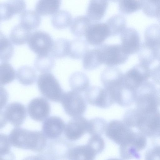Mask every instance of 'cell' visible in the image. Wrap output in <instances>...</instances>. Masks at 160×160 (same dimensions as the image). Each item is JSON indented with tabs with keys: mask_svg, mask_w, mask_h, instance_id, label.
<instances>
[{
	"mask_svg": "<svg viewBox=\"0 0 160 160\" xmlns=\"http://www.w3.org/2000/svg\"><path fill=\"white\" fill-rule=\"evenodd\" d=\"M43 134L39 131L17 128L12 131L8 139L10 143L15 147L39 151L43 149L46 144V138Z\"/></svg>",
	"mask_w": 160,
	"mask_h": 160,
	"instance_id": "cell-1",
	"label": "cell"
},
{
	"mask_svg": "<svg viewBox=\"0 0 160 160\" xmlns=\"http://www.w3.org/2000/svg\"><path fill=\"white\" fill-rule=\"evenodd\" d=\"M157 89L152 82L147 81L135 91L136 108L141 113L149 112L158 109Z\"/></svg>",
	"mask_w": 160,
	"mask_h": 160,
	"instance_id": "cell-2",
	"label": "cell"
},
{
	"mask_svg": "<svg viewBox=\"0 0 160 160\" xmlns=\"http://www.w3.org/2000/svg\"><path fill=\"white\" fill-rule=\"evenodd\" d=\"M37 84L40 92L44 96L52 101L61 102L64 92L52 73L49 72L40 74Z\"/></svg>",
	"mask_w": 160,
	"mask_h": 160,
	"instance_id": "cell-3",
	"label": "cell"
},
{
	"mask_svg": "<svg viewBox=\"0 0 160 160\" xmlns=\"http://www.w3.org/2000/svg\"><path fill=\"white\" fill-rule=\"evenodd\" d=\"M136 110L137 116L136 128L146 137H153L160 129V111L158 109L152 112L141 113Z\"/></svg>",
	"mask_w": 160,
	"mask_h": 160,
	"instance_id": "cell-4",
	"label": "cell"
},
{
	"mask_svg": "<svg viewBox=\"0 0 160 160\" xmlns=\"http://www.w3.org/2000/svg\"><path fill=\"white\" fill-rule=\"evenodd\" d=\"M149 66L140 63L134 66L124 74L123 86L132 91H135L139 86L147 81L151 76Z\"/></svg>",
	"mask_w": 160,
	"mask_h": 160,
	"instance_id": "cell-5",
	"label": "cell"
},
{
	"mask_svg": "<svg viewBox=\"0 0 160 160\" xmlns=\"http://www.w3.org/2000/svg\"><path fill=\"white\" fill-rule=\"evenodd\" d=\"M98 47L102 63L108 67L125 63L129 56L124 51L121 44H102Z\"/></svg>",
	"mask_w": 160,
	"mask_h": 160,
	"instance_id": "cell-6",
	"label": "cell"
},
{
	"mask_svg": "<svg viewBox=\"0 0 160 160\" xmlns=\"http://www.w3.org/2000/svg\"><path fill=\"white\" fill-rule=\"evenodd\" d=\"M146 137L142 133L134 132L131 138L126 142L120 146V155L123 159H138L140 152L146 147Z\"/></svg>",
	"mask_w": 160,
	"mask_h": 160,
	"instance_id": "cell-7",
	"label": "cell"
},
{
	"mask_svg": "<svg viewBox=\"0 0 160 160\" xmlns=\"http://www.w3.org/2000/svg\"><path fill=\"white\" fill-rule=\"evenodd\" d=\"M61 102L66 114L72 117L82 116L87 105L80 93L73 90L64 92Z\"/></svg>",
	"mask_w": 160,
	"mask_h": 160,
	"instance_id": "cell-8",
	"label": "cell"
},
{
	"mask_svg": "<svg viewBox=\"0 0 160 160\" xmlns=\"http://www.w3.org/2000/svg\"><path fill=\"white\" fill-rule=\"evenodd\" d=\"M54 41L48 33L37 31L31 33L27 42L30 50L37 56L50 54Z\"/></svg>",
	"mask_w": 160,
	"mask_h": 160,
	"instance_id": "cell-9",
	"label": "cell"
},
{
	"mask_svg": "<svg viewBox=\"0 0 160 160\" xmlns=\"http://www.w3.org/2000/svg\"><path fill=\"white\" fill-rule=\"evenodd\" d=\"M134 132L123 121L114 120L107 125L105 132L108 138L120 146L131 138Z\"/></svg>",
	"mask_w": 160,
	"mask_h": 160,
	"instance_id": "cell-10",
	"label": "cell"
},
{
	"mask_svg": "<svg viewBox=\"0 0 160 160\" xmlns=\"http://www.w3.org/2000/svg\"><path fill=\"white\" fill-rule=\"evenodd\" d=\"M85 97L89 104L102 108H108L115 102L108 90L97 86L89 87L85 91Z\"/></svg>",
	"mask_w": 160,
	"mask_h": 160,
	"instance_id": "cell-11",
	"label": "cell"
},
{
	"mask_svg": "<svg viewBox=\"0 0 160 160\" xmlns=\"http://www.w3.org/2000/svg\"><path fill=\"white\" fill-rule=\"evenodd\" d=\"M84 36L86 41L90 45L98 46L109 37H110L106 23L95 22L92 23L87 29Z\"/></svg>",
	"mask_w": 160,
	"mask_h": 160,
	"instance_id": "cell-12",
	"label": "cell"
},
{
	"mask_svg": "<svg viewBox=\"0 0 160 160\" xmlns=\"http://www.w3.org/2000/svg\"><path fill=\"white\" fill-rule=\"evenodd\" d=\"M121 45L124 51L129 55L138 52L141 45L139 34L135 29L126 28L120 34Z\"/></svg>",
	"mask_w": 160,
	"mask_h": 160,
	"instance_id": "cell-13",
	"label": "cell"
},
{
	"mask_svg": "<svg viewBox=\"0 0 160 160\" xmlns=\"http://www.w3.org/2000/svg\"><path fill=\"white\" fill-rule=\"evenodd\" d=\"M123 76L122 72L118 68L108 66L102 72L100 78L104 88L110 90L123 86Z\"/></svg>",
	"mask_w": 160,
	"mask_h": 160,
	"instance_id": "cell-14",
	"label": "cell"
},
{
	"mask_svg": "<svg viewBox=\"0 0 160 160\" xmlns=\"http://www.w3.org/2000/svg\"><path fill=\"white\" fill-rule=\"evenodd\" d=\"M88 120L82 116L72 118L65 125L64 133L71 141L77 140L87 132Z\"/></svg>",
	"mask_w": 160,
	"mask_h": 160,
	"instance_id": "cell-15",
	"label": "cell"
},
{
	"mask_svg": "<svg viewBox=\"0 0 160 160\" xmlns=\"http://www.w3.org/2000/svg\"><path fill=\"white\" fill-rule=\"evenodd\" d=\"M28 111L32 119L38 121H42L49 114L50 104L43 98H35L32 100L28 104Z\"/></svg>",
	"mask_w": 160,
	"mask_h": 160,
	"instance_id": "cell-16",
	"label": "cell"
},
{
	"mask_svg": "<svg viewBox=\"0 0 160 160\" xmlns=\"http://www.w3.org/2000/svg\"><path fill=\"white\" fill-rule=\"evenodd\" d=\"M26 4L24 0H8L0 5V19L5 21L14 15L21 13L25 10Z\"/></svg>",
	"mask_w": 160,
	"mask_h": 160,
	"instance_id": "cell-17",
	"label": "cell"
},
{
	"mask_svg": "<svg viewBox=\"0 0 160 160\" xmlns=\"http://www.w3.org/2000/svg\"><path fill=\"white\" fill-rule=\"evenodd\" d=\"M5 119L16 127L22 124L26 116L25 107L19 102H13L6 107L4 113Z\"/></svg>",
	"mask_w": 160,
	"mask_h": 160,
	"instance_id": "cell-18",
	"label": "cell"
},
{
	"mask_svg": "<svg viewBox=\"0 0 160 160\" xmlns=\"http://www.w3.org/2000/svg\"><path fill=\"white\" fill-rule=\"evenodd\" d=\"M64 121L60 118L52 116L47 118L43 122V134L49 138L54 139L59 137L65 129Z\"/></svg>",
	"mask_w": 160,
	"mask_h": 160,
	"instance_id": "cell-19",
	"label": "cell"
},
{
	"mask_svg": "<svg viewBox=\"0 0 160 160\" xmlns=\"http://www.w3.org/2000/svg\"><path fill=\"white\" fill-rule=\"evenodd\" d=\"M108 5V0H90L87 16L94 22L100 20L104 16Z\"/></svg>",
	"mask_w": 160,
	"mask_h": 160,
	"instance_id": "cell-20",
	"label": "cell"
},
{
	"mask_svg": "<svg viewBox=\"0 0 160 160\" xmlns=\"http://www.w3.org/2000/svg\"><path fill=\"white\" fill-rule=\"evenodd\" d=\"M69 83L72 90L80 93L85 92L89 87L90 81L88 77L80 71L75 72L71 75Z\"/></svg>",
	"mask_w": 160,
	"mask_h": 160,
	"instance_id": "cell-21",
	"label": "cell"
},
{
	"mask_svg": "<svg viewBox=\"0 0 160 160\" xmlns=\"http://www.w3.org/2000/svg\"><path fill=\"white\" fill-rule=\"evenodd\" d=\"M97 155L87 144L76 146L71 148L68 153V157L71 160H93Z\"/></svg>",
	"mask_w": 160,
	"mask_h": 160,
	"instance_id": "cell-22",
	"label": "cell"
},
{
	"mask_svg": "<svg viewBox=\"0 0 160 160\" xmlns=\"http://www.w3.org/2000/svg\"><path fill=\"white\" fill-rule=\"evenodd\" d=\"M102 64L100 51L98 48L89 50L82 58V67L86 70L95 69Z\"/></svg>",
	"mask_w": 160,
	"mask_h": 160,
	"instance_id": "cell-23",
	"label": "cell"
},
{
	"mask_svg": "<svg viewBox=\"0 0 160 160\" xmlns=\"http://www.w3.org/2000/svg\"><path fill=\"white\" fill-rule=\"evenodd\" d=\"M61 0H38L35 7L36 12L41 16L54 14L59 10Z\"/></svg>",
	"mask_w": 160,
	"mask_h": 160,
	"instance_id": "cell-24",
	"label": "cell"
},
{
	"mask_svg": "<svg viewBox=\"0 0 160 160\" xmlns=\"http://www.w3.org/2000/svg\"><path fill=\"white\" fill-rule=\"evenodd\" d=\"M41 21V18L39 14L31 10L24 11L20 17V24L30 31L38 28Z\"/></svg>",
	"mask_w": 160,
	"mask_h": 160,
	"instance_id": "cell-25",
	"label": "cell"
},
{
	"mask_svg": "<svg viewBox=\"0 0 160 160\" xmlns=\"http://www.w3.org/2000/svg\"><path fill=\"white\" fill-rule=\"evenodd\" d=\"M88 43L86 40L80 38L70 41L68 56L74 59L82 58L89 50Z\"/></svg>",
	"mask_w": 160,
	"mask_h": 160,
	"instance_id": "cell-26",
	"label": "cell"
},
{
	"mask_svg": "<svg viewBox=\"0 0 160 160\" xmlns=\"http://www.w3.org/2000/svg\"><path fill=\"white\" fill-rule=\"evenodd\" d=\"M92 23L91 20L87 16H78L72 21L70 26L71 32L75 36L81 38L84 36L87 29Z\"/></svg>",
	"mask_w": 160,
	"mask_h": 160,
	"instance_id": "cell-27",
	"label": "cell"
},
{
	"mask_svg": "<svg viewBox=\"0 0 160 160\" xmlns=\"http://www.w3.org/2000/svg\"><path fill=\"white\" fill-rule=\"evenodd\" d=\"M144 38V43L158 49L160 47V26L153 24L148 26L145 31Z\"/></svg>",
	"mask_w": 160,
	"mask_h": 160,
	"instance_id": "cell-28",
	"label": "cell"
},
{
	"mask_svg": "<svg viewBox=\"0 0 160 160\" xmlns=\"http://www.w3.org/2000/svg\"><path fill=\"white\" fill-rule=\"evenodd\" d=\"M16 78L21 84L31 85L36 82L37 75L35 70L29 66L25 65L19 68L16 72Z\"/></svg>",
	"mask_w": 160,
	"mask_h": 160,
	"instance_id": "cell-29",
	"label": "cell"
},
{
	"mask_svg": "<svg viewBox=\"0 0 160 160\" xmlns=\"http://www.w3.org/2000/svg\"><path fill=\"white\" fill-rule=\"evenodd\" d=\"M30 31L19 24L12 29L10 34V40L15 45H23L28 42L31 34Z\"/></svg>",
	"mask_w": 160,
	"mask_h": 160,
	"instance_id": "cell-30",
	"label": "cell"
},
{
	"mask_svg": "<svg viewBox=\"0 0 160 160\" xmlns=\"http://www.w3.org/2000/svg\"><path fill=\"white\" fill-rule=\"evenodd\" d=\"M106 23L110 36H115L120 34L126 28V20L122 15L117 14L112 16L108 20Z\"/></svg>",
	"mask_w": 160,
	"mask_h": 160,
	"instance_id": "cell-31",
	"label": "cell"
},
{
	"mask_svg": "<svg viewBox=\"0 0 160 160\" xmlns=\"http://www.w3.org/2000/svg\"><path fill=\"white\" fill-rule=\"evenodd\" d=\"M72 21L71 14L64 10L58 11L52 17L51 22L52 26L58 29L66 28L70 26Z\"/></svg>",
	"mask_w": 160,
	"mask_h": 160,
	"instance_id": "cell-32",
	"label": "cell"
},
{
	"mask_svg": "<svg viewBox=\"0 0 160 160\" xmlns=\"http://www.w3.org/2000/svg\"><path fill=\"white\" fill-rule=\"evenodd\" d=\"M70 41L63 38L54 41L50 52L51 55L58 59L64 58L68 56Z\"/></svg>",
	"mask_w": 160,
	"mask_h": 160,
	"instance_id": "cell-33",
	"label": "cell"
},
{
	"mask_svg": "<svg viewBox=\"0 0 160 160\" xmlns=\"http://www.w3.org/2000/svg\"><path fill=\"white\" fill-rule=\"evenodd\" d=\"M158 50L150 47L144 42L141 44L138 52V57L140 63L149 66L157 59Z\"/></svg>",
	"mask_w": 160,
	"mask_h": 160,
	"instance_id": "cell-34",
	"label": "cell"
},
{
	"mask_svg": "<svg viewBox=\"0 0 160 160\" xmlns=\"http://www.w3.org/2000/svg\"><path fill=\"white\" fill-rule=\"evenodd\" d=\"M54 65V60L51 54L37 56L34 62L36 69L42 73L49 72L53 68Z\"/></svg>",
	"mask_w": 160,
	"mask_h": 160,
	"instance_id": "cell-35",
	"label": "cell"
},
{
	"mask_svg": "<svg viewBox=\"0 0 160 160\" xmlns=\"http://www.w3.org/2000/svg\"><path fill=\"white\" fill-rule=\"evenodd\" d=\"M10 40L1 32L0 58L1 62H8L13 54L14 47Z\"/></svg>",
	"mask_w": 160,
	"mask_h": 160,
	"instance_id": "cell-36",
	"label": "cell"
},
{
	"mask_svg": "<svg viewBox=\"0 0 160 160\" xmlns=\"http://www.w3.org/2000/svg\"><path fill=\"white\" fill-rule=\"evenodd\" d=\"M144 0H120L119 9L124 14H129L136 12L143 7Z\"/></svg>",
	"mask_w": 160,
	"mask_h": 160,
	"instance_id": "cell-37",
	"label": "cell"
},
{
	"mask_svg": "<svg viewBox=\"0 0 160 160\" xmlns=\"http://www.w3.org/2000/svg\"><path fill=\"white\" fill-rule=\"evenodd\" d=\"M103 119L96 118L88 121L87 132L91 136H100L105 132L107 126Z\"/></svg>",
	"mask_w": 160,
	"mask_h": 160,
	"instance_id": "cell-38",
	"label": "cell"
},
{
	"mask_svg": "<svg viewBox=\"0 0 160 160\" xmlns=\"http://www.w3.org/2000/svg\"><path fill=\"white\" fill-rule=\"evenodd\" d=\"M0 84L4 85L12 82L16 77L15 71L8 62H2L0 64Z\"/></svg>",
	"mask_w": 160,
	"mask_h": 160,
	"instance_id": "cell-39",
	"label": "cell"
},
{
	"mask_svg": "<svg viewBox=\"0 0 160 160\" xmlns=\"http://www.w3.org/2000/svg\"><path fill=\"white\" fill-rule=\"evenodd\" d=\"M142 8L147 16L156 18L160 10V0H144Z\"/></svg>",
	"mask_w": 160,
	"mask_h": 160,
	"instance_id": "cell-40",
	"label": "cell"
},
{
	"mask_svg": "<svg viewBox=\"0 0 160 160\" xmlns=\"http://www.w3.org/2000/svg\"><path fill=\"white\" fill-rule=\"evenodd\" d=\"M87 144L97 154L101 153L103 151L105 145L103 139L100 136H91Z\"/></svg>",
	"mask_w": 160,
	"mask_h": 160,
	"instance_id": "cell-41",
	"label": "cell"
},
{
	"mask_svg": "<svg viewBox=\"0 0 160 160\" xmlns=\"http://www.w3.org/2000/svg\"><path fill=\"white\" fill-rule=\"evenodd\" d=\"M152 138L153 143L160 145V129L157 134Z\"/></svg>",
	"mask_w": 160,
	"mask_h": 160,
	"instance_id": "cell-42",
	"label": "cell"
},
{
	"mask_svg": "<svg viewBox=\"0 0 160 160\" xmlns=\"http://www.w3.org/2000/svg\"><path fill=\"white\" fill-rule=\"evenodd\" d=\"M156 98L158 105L160 107V88L157 90Z\"/></svg>",
	"mask_w": 160,
	"mask_h": 160,
	"instance_id": "cell-43",
	"label": "cell"
},
{
	"mask_svg": "<svg viewBox=\"0 0 160 160\" xmlns=\"http://www.w3.org/2000/svg\"><path fill=\"white\" fill-rule=\"evenodd\" d=\"M156 18H157L159 23H160V11L157 14Z\"/></svg>",
	"mask_w": 160,
	"mask_h": 160,
	"instance_id": "cell-44",
	"label": "cell"
},
{
	"mask_svg": "<svg viewBox=\"0 0 160 160\" xmlns=\"http://www.w3.org/2000/svg\"><path fill=\"white\" fill-rule=\"evenodd\" d=\"M110 0L113 2H117L119 1L120 0Z\"/></svg>",
	"mask_w": 160,
	"mask_h": 160,
	"instance_id": "cell-45",
	"label": "cell"
}]
</instances>
